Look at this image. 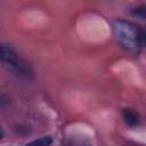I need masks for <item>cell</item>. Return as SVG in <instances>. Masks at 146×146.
Returning <instances> with one entry per match:
<instances>
[{
	"mask_svg": "<svg viewBox=\"0 0 146 146\" xmlns=\"http://www.w3.org/2000/svg\"><path fill=\"white\" fill-rule=\"evenodd\" d=\"M114 33L121 46L128 50H137L140 44V30L132 23L117 19L114 22Z\"/></svg>",
	"mask_w": 146,
	"mask_h": 146,
	"instance_id": "6da1fadb",
	"label": "cell"
},
{
	"mask_svg": "<svg viewBox=\"0 0 146 146\" xmlns=\"http://www.w3.org/2000/svg\"><path fill=\"white\" fill-rule=\"evenodd\" d=\"M1 60L8 70L21 78H30L32 74L29 64L9 46H1Z\"/></svg>",
	"mask_w": 146,
	"mask_h": 146,
	"instance_id": "7a4b0ae2",
	"label": "cell"
},
{
	"mask_svg": "<svg viewBox=\"0 0 146 146\" xmlns=\"http://www.w3.org/2000/svg\"><path fill=\"white\" fill-rule=\"evenodd\" d=\"M122 116H123L124 122H125L127 125H129V127H135V125H137L138 122H139V117H138L137 113L133 112V111H131V110H128V108L124 110L123 113H122Z\"/></svg>",
	"mask_w": 146,
	"mask_h": 146,
	"instance_id": "3957f363",
	"label": "cell"
},
{
	"mask_svg": "<svg viewBox=\"0 0 146 146\" xmlns=\"http://www.w3.org/2000/svg\"><path fill=\"white\" fill-rule=\"evenodd\" d=\"M52 143L51 136H42L38 139H34L33 141L29 143L26 146H49Z\"/></svg>",
	"mask_w": 146,
	"mask_h": 146,
	"instance_id": "277c9868",
	"label": "cell"
},
{
	"mask_svg": "<svg viewBox=\"0 0 146 146\" xmlns=\"http://www.w3.org/2000/svg\"><path fill=\"white\" fill-rule=\"evenodd\" d=\"M131 14L137 17V18H140V19H145L146 21V6H139V7H136L131 10Z\"/></svg>",
	"mask_w": 146,
	"mask_h": 146,
	"instance_id": "5b68a950",
	"label": "cell"
},
{
	"mask_svg": "<svg viewBox=\"0 0 146 146\" xmlns=\"http://www.w3.org/2000/svg\"><path fill=\"white\" fill-rule=\"evenodd\" d=\"M140 40H141V42L146 43V31L140 30Z\"/></svg>",
	"mask_w": 146,
	"mask_h": 146,
	"instance_id": "8992f818",
	"label": "cell"
}]
</instances>
